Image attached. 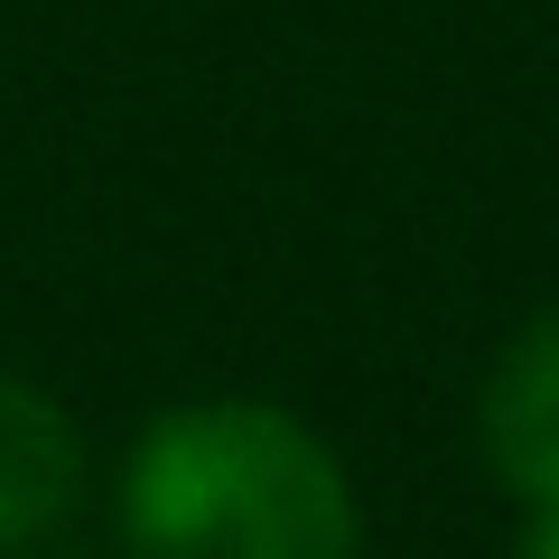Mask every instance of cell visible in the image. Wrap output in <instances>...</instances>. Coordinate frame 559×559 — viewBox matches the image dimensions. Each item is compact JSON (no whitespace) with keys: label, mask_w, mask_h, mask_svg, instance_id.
<instances>
[{"label":"cell","mask_w":559,"mask_h":559,"mask_svg":"<svg viewBox=\"0 0 559 559\" xmlns=\"http://www.w3.org/2000/svg\"><path fill=\"white\" fill-rule=\"evenodd\" d=\"M131 559H364L345 457L280 401H178L112 485Z\"/></svg>","instance_id":"6da1fadb"},{"label":"cell","mask_w":559,"mask_h":559,"mask_svg":"<svg viewBox=\"0 0 559 559\" xmlns=\"http://www.w3.org/2000/svg\"><path fill=\"white\" fill-rule=\"evenodd\" d=\"M522 559H559V503H540L532 532H522Z\"/></svg>","instance_id":"277c9868"},{"label":"cell","mask_w":559,"mask_h":559,"mask_svg":"<svg viewBox=\"0 0 559 559\" xmlns=\"http://www.w3.org/2000/svg\"><path fill=\"white\" fill-rule=\"evenodd\" d=\"M84 419L47 382L0 373V559L66 532V513L84 503Z\"/></svg>","instance_id":"3957f363"},{"label":"cell","mask_w":559,"mask_h":559,"mask_svg":"<svg viewBox=\"0 0 559 559\" xmlns=\"http://www.w3.org/2000/svg\"><path fill=\"white\" fill-rule=\"evenodd\" d=\"M476 439L503 495H522L532 513L559 503V308H540L532 326L503 336L476 401Z\"/></svg>","instance_id":"7a4b0ae2"},{"label":"cell","mask_w":559,"mask_h":559,"mask_svg":"<svg viewBox=\"0 0 559 559\" xmlns=\"http://www.w3.org/2000/svg\"><path fill=\"white\" fill-rule=\"evenodd\" d=\"M10 559H20V550H10Z\"/></svg>","instance_id":"5b68a950"}]
</instances>
